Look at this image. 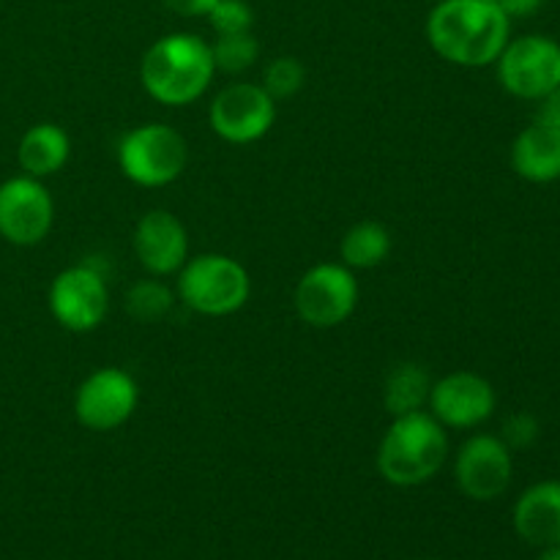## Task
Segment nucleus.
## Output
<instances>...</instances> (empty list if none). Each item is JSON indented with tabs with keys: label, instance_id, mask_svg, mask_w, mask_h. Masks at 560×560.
Here are the masks:
<instances>
[{
	"label": "nucleus",
	"instance_id": "obj_1",
	"mask_svg": "<svg viewBox=\"0 0 560 560\" xmlns=\"http://www.w3.org/2000/svg\"><path fill=\"white\" fill-rule=\"evenodd\" d=\"M512 20L498 0H441L427 20V38L443 60L481 69L501 58Z\"/></svg>",
	"mask_w": 560,
	"mask_h": 560
},
{
	"label": "nucleus",
	"instance_id": "obj_24",
	"mask_svg": "<svg viewBox=\"0 0 560 560\" xmlns=\"http://www.w3.org/2000/svg\"><path fill=\"white\" fill-rule=\"evenodd\" d=\"M501 441L509 448H528L539 441V421L530 413H514L503 421Z\"/></svg>",
	"mask_w": 560,
	"mask_h": 560
},
{
	"label": "nucleus",
	"instance_id": "obj_15",
	"mask_svg": "<svg viewBox=\"0 0 560 560\" xmlns=\"http://www.w3.org/2000/svg\"><path fill=\"white\" fill-rule=\"evenodd\" d=\"M514 530L534 547L560 545V481H539L514 503Z\"/></svg>",
	"mask_w": 560,
	"mask_h": 560
},
{
	"label": "nucleus",
	"instance_id": "obj_6",
	"mask_svg": "<svg viewBox=\"0 0 560 560\" xmlns=\"http://www.w3.org/2000/svg\"><path fill=\"white\" fill-rule=\"evenodd\" d=\"M495 63L501 85L525 102H539L560 85V44L550 36L509 38Z\"/></svg>",
	"mask_w": 560,
	"mask_h": 560
},
{
	"label": "nucleus",
	"instance_id": "obj_26",
	"mask_svg": "<svg viewBox=\"0 0 560 560\" xmlns=\"http://www.w3.org/2000/svg\"><path fill=\"white\" fill-rule=\"evenodd\" d=\"M162 3L180 16H208L217 0H162Z\"/></svg>",
	"mask_w": 560,
	"mask_h": 560
},
{
	"label": "nucleus",
	"instance_id": "obj_17",
	"mask_svg": "<svg viewBox=\"0 0 560 560\" xmlns=\"http://www.w3.org/2000/svg\"><path fill=\"white\" fill-rule=\"evenodd\" d=\"M69 135L60 126L38 124L25 131V137L20 140V148H16V156H20L22 170L31 178L42 180L47 175L58 173L69 162Z\"/></svg>",
	"mask_w": 560,
	"mask_h": 560
},
{
	"label": "nucleus",
	"instance_id": "obj_23",
	"mask_svg": "<svg viewBox=\"0 0 560 560\" xmlns=\"http://www.w3.org/2000/svg\"><path fill=\"white\" fill-rule=\"evenodd\" d=\"M208 22L219 36H230V33H249L255 25V11L246 0H217L211 11H208Z\"/></svg>",
	"mask_w": 560,
	"mask_h": 560
},
{
	"label": "nucleus",
	"instance_id": "obj_27",
	"mask_svg": "<svg viewBox=\"0 0 560 560\" xmlns=\"http://www.w3.org/2000/svg\"><path fill=\"white\" fill-rule=\"evenodd\" d=\"M545 3L547 0H498V5L506 11L509 20H525V16H534Z\"/></svg>",
	"mask_w": 560,
	"mask_h": 560
},
{
	"label": "nucleus",
	"instance_id": "obj_18",
	"mask_svg": "<svg viewBox=\"0 0 560 560\" xmlns=\"http://www.w3.org/2000/svg\"><path fill=\"white\" fill-rule=\"evenodd\" d=\"M430 372L421 364L405 361V364H397L388 372L386 386H383V405L397 419V416L424 410V405L430 402Z\"/></svg>",
	"mask_w": 560,
	"mask_h": 560
},
{
	"label": "nucleus",
	"instance_id": "obj_9",
	"mask_svg": "<svg viewBox=\"0 0 560 560\" xmlns=\"http://www.w3.org/2000/svg\"><path fill=\"white\" fill-rule=\"evenodd\" d=\"M109 295L104 273L91 262L66 268L49 284V312L63 328L77 334L93 331L107 315Z\"/></svg>",
	"mask_w": 560,
	"mask_h": 560
},
{
	"label": "nucleus",
	"instance_id": "obj_21",
	"mask_svg": "<svg viewBox=\"0 0 560 560\" xmlns=\"http://www.w3.org/2000/svg\"><path fill=\"white\" fill-rule=\"evenodd\" d=\"M213 66L228 74H241V71L252 69L260 55V44L249 33H230V36H219L217 44L211 47Z\"/></svg>",
	"mask_w": 560,
	"mask_h": 560
},
{
	"label": "nucleus",
	"instance_id": "obj_11",
	"mask_svg": "<svg viewBox=\"0 0 560 560\" xmlns=\"http://www.w3.org/2000/svg\"><path fill=\"white\" fill-rule=\"evenodd\" d=\"M454 476L463 495H468L470 501H495L512 485V448L495 435L468 438L454 463Z\"/></svg>",
	"mask_w": 560,
	"mask_h": 560
},
{
	"label": "nucleus",
	"instance_id": "obj_28",
	"mask_svg": "<svg viewBox=\"0 0 560 560\" xmlns=\"http://www.w3.org/2000/svg\"><path fill=\"white\" fill-rule=\"evenodd\" d=\"M536 560H560V545L556 547H545V552H541Z\"/></svg>",
	"mask_w": 560,
	"mask_h": 560
},
{
	"label": "nucleus",
	"instance_id": "obj_5",
	"mask_svg": "<svg viewBox=\"0 0 560 560\" xmlns=\"http://www.w3.org/2000/svg\"><path fill=\"white\" fill-rule=\"evenodd\" d=\"M189 162L186 140L164 124H145L131 129L118 142V164L126 178L137 186H167L178 178Z\"/></svg>",
	"mask_w": 560,
	"mask_h": 560
},
{
	"label": "nucleus",
	"instance_id": "obj_10",
	"mask_svg": "<svg viewBox=\"0 0 560 560\" xmlns=\"http://www.w3.org/2000/svg\"><path fill=\"white\" fill-rule=\"evenodd\" d=\"M137 383L129 372L104 366L88 375L74 394V416L93 432L118 430L137 408Z\"/></svg>",
	"mask_w": 560,
	"mask_h": 560
},
{
	"label": "nucleus",
	"instance_id": "obj_3",
	"mask_svg": "<svg viewBox=\"0 0 560 560\" xmlns=\"http://www.w3.org/2000/svg\"><path fill=\"white\" fill-rule=\"evenodd\" d=\"M448 457L446 427L427 410L394 419L377 446V470L394 487H419L435 479Z\"/></svg>",
	"mask_w": 560,
	"mask_h": 560
},
{
	"label": "nucleus",
	"instance_id": "obj_7",
	"mask_svg": "<svg viewBox=\"0 0 560 560\" xmlns=\"http://www.w3.org/2000/svg\"><path fill=\"white\" fill-rule=\"evenodd\" d=\"M295 312L312 328H334L353 315L359 304V282L348 266L320 262L295 284Z\"/></svg>",
	"mask_w": 560,
	"mask_h": 560
},
{
	"label": "nucleus",
	"instance_id": "obj_16",
	"mask_svg": "<svg viewBox=\"0 0 560 560\" xmlns=\"http://www.w3.org/2000/svg\"><path fill=\"white\" fill-rule=\"evenodd\" d=\"M512 167L530 184L560 180V129L541 120L525 126L512 145Z\"/></svg>",
	"mask_w": 560,
	"mask_h": 560
},
{
	"label": "nucleus",
	"instance_id": "obj_25",
	"mask_svg": "<svg viewBox=\"0 0 560 560\" xmlns=\"http://www.w3.org/2000/svg\"><path fill=\"white\" fill-rule=\"evenodd\" d=\"M536 120L552 126V129H560V85L556 91L547 93L545 98H539V113H536Z\"/></svg>",
	"mask_w": 560,
	"mask_h": 560
},
{
	"label": "nucleus",
	"instance_id": "obj_2",
	"mask_svg": "<svg viewBox=\"0 0 560 560\" xmlns=\"http://www.w3.org/2000/svg\"><path fill=\"white\" fill-rule=\"evenodd\" d=\"M213 71L211 44L191 33H170L142 55L140 80L148 96L167 107H184L208 91Z\"/></svg>",
	"mask_w": 560,
	"mask_h": 560
},
{
	"label": "nucleus",
	"instance_id": "obj_12",
	"mask_svg": "<svg viewBox=\"0 0 560 560\" xmlns=\"http://www.w3.org/2000/svg\"><path fill=\"white\" fill-rule=\"evenodd\" d=\"M52 197L31 175L0 184V235L9 244L33 246L52 228Z\"/></svg>",
	"mask_w": 560,
	"mask_h": 560
},
{
	"label": "nucleus",
	"instance_id": "obj_4",
	"mask_svg": "<svg viewBox=\"0 0 560 560\" xmlns=\"http://www.w3.org/2000/svg\"><path fill=\"white\" fill-rule=\"evenodd\" d=\"M178 295L200 315H233L249 299V273L233 257L200 255L180 268Z\"/></svg>",
	"mask_w": 560,
	"mask_h": 560
},
{
	"label": "nucleus",
	"instance_id": "obj_20",
	"mask_svg": "<svg viewBox=\"0 0 560 560\" xmlns=\"http://www.w3.org/2000/svg\"><path fill=\"white\" fill-rule=\"evenodd\" d=\"M173 290L164 282H159V279H140L126 293V312L137 323H159L173 310Z\"/></svg>",
	"mask_w": 560,
	"mask_h": 560
},
{
	"label": "nucleus",
	"instance_id": "obj_14",
	"mask_svg": "<svg viewBox=\"0 0 560 560\" xmlns=\"http://www.w3.org/2000/svg\"><path fill=\"white\" fill-rule=\"evenodd\" d=\"M135 255L153 277L180 271L189 257V235L180 219L170 211H148L137 222Z\"/></svg>",
	"mask_w": 560,
	"mask_h": 560
},
{
	"label": "nucleus",
	"instance_id": "obj_13",
	"mask_svg": "<svg viewBox=\"0 0 560 560\" xmlns=\"http://www.w3.org/2000/svg\"><path fill=\"white\" fill-rule=\"evenodd\" d=\"M495 388L476 372H454L441 377L430 392L432 416L452 430H474L495 413Z\"/></svg>",
	"mask_w": 560,
	"mask_h": 560
},
{
	"label": "nucleus",
	"instance_id": "obj_8",
	"mask_svg": "<svg viewBox=\"0 0 560 560\" xmlns=\"http://www.w3.org/2000/svg\"><path fill=\"white\" fill-rule=\"evenodd\" d=\"M211 129L222 140L235 145H249L271 131L277 120V102L255 82H233L217 93L211 104Z\"/></svg>",
	"mask_w": 560,
	"mask_h": 560
},
{
	"label": "nucleus",
	"instance_id": "obj_19",
	"mask_svg": "<svg viewBox=\"0 0 560 560\" xmlns=\"http://www.w3.org/2000/svg\"><path fill=\"white\" fill-rule=\"evenodd\" d=\"M339 252L348 268H375L392 252V235L381 222H359L345 233Z\"/></svg>",
	"mask_w": 560,
	"mask_h": 560
},
{
	"label": "nucleus",
	"instance_id": "obj_22",
	"mask_svg": "<svg viewBox=\"0 0 560 560\" xmlns=\"http://www.w3.org/2000/svg\"><path fill=\"white\" fill-rule=\"evenodd\" d=\"M304 66L295 58H277L266 66V71H262V88H266L268 96H271L273 102L295 96V93L304 88Z\"/></svg>",
	"mask_w": 560,
	"mask_h": 560
}]
</instances>
